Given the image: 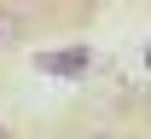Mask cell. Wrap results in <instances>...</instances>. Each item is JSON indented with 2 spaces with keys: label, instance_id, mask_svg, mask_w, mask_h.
<instances>
[{
  "label": "cell",
  "instance_id": "cell-1",
  "mask_svg": "<svg viewBox=\"0 0 151 139\" xmlns=\"http://www.w3.org/2000/svg\"><path fill=\"white\" fill-rule=\"evenodd\" d=\"M23 29H29L23 12H6V6H0V52H12V46L23 41Z\"/></svg>",
  "mask_w": 151,
  "mask_h": 139
},
{
  "label": "cell",
  "instance_id": "cell-2",
  "mask_svg": "<svg viewBox=\"0 0 151 139\" xmlns=\"http://www.w3.org/2000/svg\"><path fill=\"white\" fill-rule=\"evenodd\" d=\"M41 70H52V76H76V70H87V52H47Z\"/></svg>",
  "mask_w": 151,
  "mask_h": 139
},
{
  "label": "cell",
  "instance_id": "cell-3",
  "mask_svg": "<svg viewBox=\"0 0 151 139\" xmlns=\"http://www.w3.org/2000/svg\"><path fill=\"white\" fill-rule=\"evenodd\" d=\"M87 139H122V133H87Z\"/></svg>",
  "mask_w": 151,
  "mask_h": 139
},
{
  "label": "cell",
  "instance_id": "cell-4",
  "mask_svg": "<svg viewBox=\"0 0 151 139\" xmlns=\"http://www.w3.org/2000/svg\"><path fill=\"white\" fill-rule=\"evenodd\" d=\"M0 139H12V133H6V128H0Z\"/></svg>",
  "mask_w": 151,
  "mask_h": 139
}]
</instances>
